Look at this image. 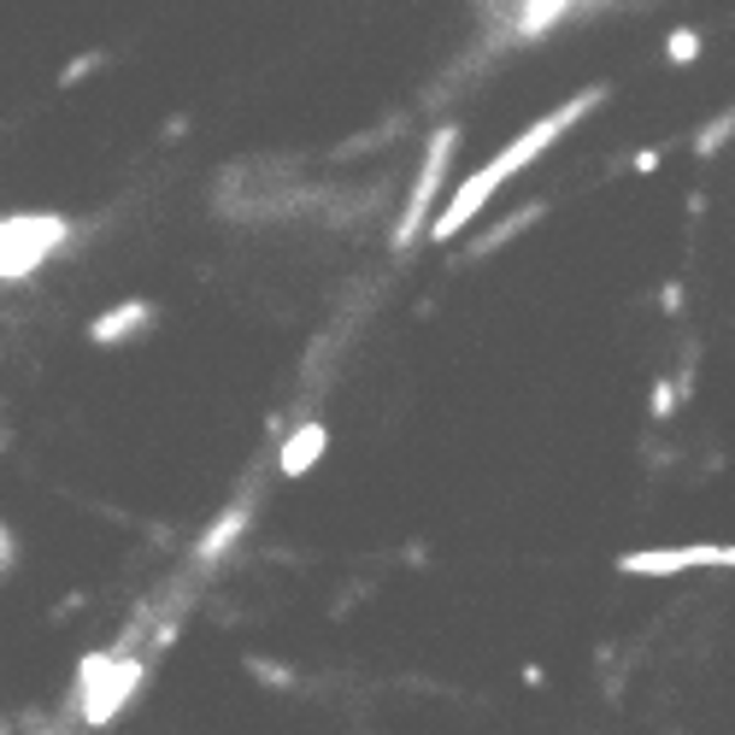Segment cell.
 Listing matches in <instances>:
<instances>
[{"mask_svg": "<svg viewBox=\"0 0 735 735\" xmlns=\"http://www.w3.org/2000/svg\"><path fill=\"white\" fill-rule=\"evenodd\" d=\"M594 100H606V83H589V89H583V95H571L566 107H553L547 118H536V124H529V130L518 135V142H512V147H501V160H489V165L476 171L471 183H459V195H453V207L441 212L436 235H453V230L465 224L471 212H483V207H489V195L501 189V183L512 177V171L536 165V160H541V147H553L566 130H577V124H583V118L594 112Z\"/></svg>", "mask_w": 735, "mask_h": 735, "instance_id": "6da1fadb", "label": "cell"}, {"mask_svg": "<svg viewBox=\"0 0 735 735\" xmlns=\"http://www.w3.org/2000/svg\"><path fill=\"white\" fill-rule=\"evenodd\" d=\"M624 577H682V571H735V541H689V547H636L618 559Z\"/></svg>", "mask_w": 735, "mask_h": 735, "instance_id": "7a4b0ae2", "label": "cell"}, {"mask_svg": "<svg viewBox=\"0 0 735 735\" xmlns=\"http://www.w3.org/2000/svg\"><path fill=\"white\" fill-rule=\"evenodd\" d=\"M729 135H735V107H724V112H717V118H712L706 130L694 135V153H700V160H717V153H724V142H729Z\"/></svg>", "mask_w": 735, "mask_h": 735, "instance_id": "3957f363", "label": "cell"}, {"mask_svg": "<svg viewBox=\"0 0 735 735\" xmlns=\"http://www.w3.org/2000/svg\"><path fill=\"white\" fill-rule=\"evenodd\" d=\"M700 47H706V36L682 24V30H671V36H665V59H671V65H694V59H700Z\"/></svg>", "mask_w": 735, "mask_h": 735, "instance_id": "277c9868", "label": "cell"}, {"mask_svg": "<svg viewBox=\"0 0 735 735\" xmlns=\"http://www.w3.org/2000/svg\"><path fill=\"white\" fill-rule=\"evenodd\" d=\"M677 401H682V383H671V377H654V395H647V413H654V418H671V413H677Z\"/></svg>", "mask_w": 735, "mask_h": 735, "instance_id": "5b68a950", "label": "cell"}, {"mask_svg": "<svg viewBox=\"0 0 735 735\" xmlns=\"http://www.w3.org/2000/svg\"><path fill=\"white\" fill-rule=\"evenodd\" d=\"M636 171H659V147H641L636 153Z\"/></svg>", "mask_w": 735, "mask_h": 735, "instance_id": "8992f818", "label": "cell"}]
</instances>
